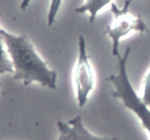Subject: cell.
<instances>
[{
    "mask_svg": "<svg viewBox=\"0 0 150 140\" xmlns=\"http://www.w3.org/2000/svg\"><path fill=\"white\" fill-rule=\"evenodd\" d=\"M63 0H51L47 16V23L49 26H52L55 22L57 14L60 10Z\"/></svg>",
    "mask_w": 150,
    "mask_h": 140,
    "instance_id": "ba28073f",
    "label": "cell"
},
{
    "mask_svg": "<svg viewBox=\"0 0 150 140\" xmlns=\"http://www.w3.org/2000/svg\"><path fill=\"white\" fill-rule=\"evenodd\" d=\"M73 87L79 107L83 108L95 87V73L86 49V39L79 37L78 57L73 69Z\"/></svg>",
    "mask_w": 150,
    "mask_h": 140,
    "instance_id": "277c9868",
    "label": "cell"
},
{
    "mask_svg": "<svg viewBox=\"0 0 150 140\" xmlns=\"http://www.w3.org/2000/svg\"><path fill=\"white\" fill-rule=\"evenodd\" d=\"M1 36L13 68V78L25 86L38 83L44 87H57V73L49 68L25 35H15L1 29Z\"/></svg>",
    "mask_w": 150,
    "mask_h": 140,
    "instance_id": "6da1fadb",
    "label": "cell"
},
{
    "mask_svg": "<svg viewBox=\"0 0 150 140\" xmlns=\"http://www.w3.org/2000/svg\"><path fill=\"white\" fill-rule=\"evenodd\" d=\"M112 2L113 0H85L83 4L76 8L75 12L79 14L88 13L89 22L92 23L96 20L98 13Z\"/></svg>",
    "mask_w": 150,
    "mask_h": 140,
    "instance_id": "8992f818",
    "label": "cell"
},
{
    "mask_svg": "<svg viewBox=\"0 0 150 140\" xmlns=\"http://www.w3.org/2000/svg\"></svg>",
    "mask_w": 150,
    "mask_h": 140,
    "instance_id": "8fae6325",
    "label": "cell"
},
{
    "mask_svg": "<svg viewBox=\"0 0 150 140\" xmlns=\"http://www.w3.org/2000/svg\"><path fill=\"white\" fill-rule=\"evenodd\" d=\"M59 136L57 140H119L116 136H101L91 133L83 125L80 115L73 118L57 123Z\"/></svg>",
    "mask_w": 150,
    "mask_h": 140,
    "instance_id": "5b68a950",
    "label": "cell"
},
{
    "mask_svg": "<svg viewBox=\"0 0 150 140\" xmlns=\"http://www.w3.org/2000/svg\"><path fill=\"white\" fill-rule=\"evenodd\" d=\"M141 98L144 103L150 107V69L143 80V90Z\"/></svg>",
    "mask_w": 150,
    "mask_h": 140,
    "instance_id": "9c48e42d",
    "label": "cell"
},
{
    "mask_svg": "<svg viewBox=\"0 0 150 140\" xmlns=\"http://www.w3.org/2000/svg\"><path fill=\"white\" fill-rule=\"evenodd\" d=\"M32 0H22L20 4V8L22 10H25L30 4V2Z\"/></svg>",
    "mask_w": 150,
    "mask_h": 140,
    "instance_id": "30bf717a",
    "label": "cell"
},
{
    "mask_svg": "<svg viewBox=\"0 0 150 140\" xmlns=\"http://www.w3.org/2000/svg\"><path fill=\"white\" fill-rule=\"evenodd\" d=\"M1 29L0 27V75L7 73H13V65L1 36Z\"/></svg>",
    "mask_w": 150,
    "mask_h": 140,
    "instance_id": "52a82bcc",
    "label": "cell"
},
{
    "mask_svg": "<svg viewBox=\"0 0 150 140\" xmlns=\"http://www.w3.org/2000/svg\"><path fill=\"white\" fill-rule=\"evenodd\" d=\"M133 0H125L122 7L113 1L110 4V10L113 14L112 21L105 27L104 34L112 42L111 54L117 57L120 52L121 40L133 32H147V24L140 15L134 16L129 11L130 4Z\"/></svg>",
    "mask_w": 150,
    "mask_h": 140,
    "instance_id": "3957f363",
    "label": "cell"
},
{
    "mask_svg": "<svg viewBox=\"0 0 150 140\" xmlns=\"http://www.w3.org/2000/svg\"><path fill=\"white\" fill-rule=\"evenodd\" d=\"M130 53L131 48L127 47L123 55L120 54L116 57L118 73L111 74L107 80L113 87V97L120 100L125 108L134 113L150 136L149 107L144 103L141 96L136 92L127 73V64Z\"/></svg>",
    "mask_w": 150,
    "mask_h": 140,
    "instance_id": "7a4b0ae2",
    "label": "cell"
}]
</instances>
